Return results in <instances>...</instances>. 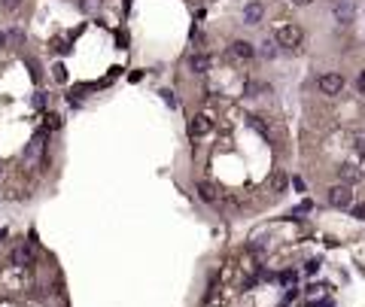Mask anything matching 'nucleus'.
<instances>
[{"mask_svg": "<svg viewBox=\"0 0 365 307\" xmlns=\"http://www.w3.org/2000/svg\"><path fill=\"white\" fill-rule=\"evenodd\" d=\"M301 40H304V31L299 25H283V28H277V37H274V43L283 49H299Z\"/></svg>", "mask_w": 365, "mask_h": 307, "instance_id": "nucleus-1", "label": "nucleus"}, {"mask_svg": "<svg viewBox=\"0 0 365 307\" xmlns=\"http://www.w3.org/2000/svg\"><path fill=\"white\" fill-rule=\"evenodd\" d=\"M329 204L338 207V210H344V207H350L353 204V192H350V186H332L329 189Z\"/></svg>", "mask_w": 365, "mask_h": 307, "instance_id": "nucleus-2", "label": "nucleus"}, {"mask_svg": "<svg viewBox=\"0 0 365 307\" xmlns=\"http://www.w3.org/2000/svg\"><path fill=\"white\" fill-rule=\"evenodd\" d=\"M317 85H320V92H323V95H341L344 79H341L338 73H323V76L317 79Z\"/></svg>", "mask_w": 365, "mask_h": 307, "instance_id": "nucleus-3", "label": "nucleus"}, {"mask_svg": "<svg viewBox=\"0 0 365 307\" xmlns=\"http://www.w3.org/2000/svg\"><path fill=\"white\" fill-rule=\"evenodd\" d=\"M332 12H335V19H338L341 25H350V22H353V3H347V0L332 3Z\"/></svg>", "mask_w": 365, "mask_h": 307, "instance_id": "nucleus-4", "label": "nucleus"}, {"mask_svg": "<svg viewBox=\"0 0 365 307\" xmlns=\"http://www.w3.org/2000/svg\"><path fill=\"white\" fill-rule=\"evenodd\" d=\"M229 52H232L234 58H240V61H250V58L256 55L253 43H247V40H234V43H232V49H229Z\"/></svg>", "mask_w": 365, "mask_h": 307, "instance_id": "nucleus-5", "label": "nucleus"}, {"mask_svg": "<svg viewBox=\"0 0 365 307\" xmlns=\"http://www.w3.org/2000/svg\"><path fill=\"white\" fill-rule=\"evenodd\" d=\"M210 125H213V122H210L204 113H198V116L189 122V134H192V137H204L207 131H210Z\"/></svg>", "mask_w": 365, "mask_h": 307, "instance_id": "nucleus-6", "label": "nucleus"}, {"mask_svg": "<svg viewBox=\"0 0 365 307\" xmlns=\"http://www.w3.org/2000/svg\"><path fill=\"white\" fill-rule=\"evenodd\" d=\"M262 12H265V6H262L259 0H253V3H247V9H244V22H247V25H256V22L262 19Z\"/></svg>", "mask_w": 365, "mask_h": 307, "instance_id": "nucleus-7", "label": "nucleus"}, {"mask_svg": "<svg viewBox=\"0 0 365 307\" xmlns=\"http://www.w3.org/2000/svg\"><path fill=\"white\" fill-rule=\"evenodd\" d=\"M189 67H192V73H207L210 70V55L207 52H195L189 58Z\"/></svg>", "mask_w": 365, "mask_h": 307, "instance_id": "nucleus-8", "label": "nucleus"}, {"mask_svg": "<svg viewBox=\"0 0 365 307\" xmlns=\"http://www.w3.org/2000/svg\"><path fill=\"white\" fill-rule=\"evenodd\" d=\"M9 262H12V265H22V268H28V265H33V256H31V249L19 246V249H12V252H9Z\"/></svg>", "mask_w": 365, "mask_h": 307, "instance_id": "nucleus-9", "label": "nucleus"}, {"mask_svg": "<svg viewBox=\"0 0 365 307\" xmlns=\"http://www.w3.org/2000/svg\"><path fill=\"white\" fill-rule=\"evenodd\" d=\"M338 176L344 179V186H350V183H356V179H359V171H356L353 165H341V168H338Z\"/></svg>", "mask_w": 365, "mask_h": 307, "instance_id": "nucleus-10", "label": "nucleus"}, {"mask_svg": "<svg viewBox=\"0 0 365 307\" xmlns=\"http://www.w3.org/2000/svg\"><path fill=\"white\" fill-rule=\"evenodd\" d=\"M198 192H201V198H204V201H210V204L216 201V192H213V186H207V183H201V186H198Z\"/></svg>", "mask_w": 365, "mask_h": 307, "instance_id": "nucleus-11", "label": "nucleus"}, {"mask_svg": "<svg viewBox=\"0 0 365 307\" xmlns=\"http://www.w3.org/2000/svg\"><path fill=\"white\" fill-rule=\"evenodd\" d=\"M79 6H82V12H98L100 0H79Z\"/></svg>", "mask_w": 365, "mask_h": 307, "instance_id": "nucleus-12", "label": "nucleus"}, {"mask_svg": "<svg viewBox=\"0 0 365 307\" xmlns=\"http://www.w3.org/2000/svg\"><path fill=\"white\" fill-rule=\"evenodd\" d=\"M52 76H55L58 82H67V67H64V64H61V61H58V64L52 67Z\"/></svg>", "mask_w": 365, "mask_h": 307, "instance_id": "nucleus-13", "label": "nucleus"}, {"mask_svg": "<svg viewBox=\"0 0 365 307\" xmlns=\"http://www.w3.org/2000/svg\"><path fill=\"white\" fill-rule=\"evenodd\" d=\"M271 186H274L277 192H283V189H286V173H274V179H271Z\"/></svg>", "mask_w": 365, "mask_h": 307, "instance_id": "nucleus-14", "label": "nucleus"}, {"mask_svg": "<svg viewBox=\"0 0 365 307\" xmlns=\"http://www.w3.org/2000/svg\"><path fill=\"white\" fill-rule=\"evenodd\" d=\"M350 213H353L356 219H365V204H353L350 207Z\"/></svg>", "mask_w": 365, "mask_h": 307, "instance_id": "nucleus-15", "label": "nucleus"}, {"mask_svg": "<svg viewBox=\"0 0 365 307\" xmlns=\"http://www.w3.org/2000/svg\"><path fill=\"white\" fill-rule=\"evenodd\" d=\"M274 46H277V43H262V55H265V58H274Z\"/></svg>", "mask_w": 365, "mask_h": 307, "instance_id": "nucleus-16", "label": "nucleus"}, {"mask_svg": "<svg viewBox=\"0 0 365 307\" xmlns=\"http://www.w3.org/2000/svg\"><path fill=\"white\" fill-rule=\"evenodd\" d=\"M0 6H6V9H19L22 0H0Z\"/></svg>", "mask_w": 365, "mask_h": 307, "instance_id": "nucleus-17", "label": "nucleus"}, {"mask_svg": "<svg viewBox=\"0 0 365 307\" xmlns=\"http://www.w3.org/2000/svg\"><path fill=\"white\" fill-rule=\"evenodd\" d=\"M292 186H296V192H307V186H304V179H301V176H296V179H292Z\"/></svg>", "mask_w": 365, "mask_h": 307, "instance_id": "nucleus-18", "label": "nucleus"}, {"mask_svg": "<svg viewBox=\"0 0 365 307\" xmlns=\"http://www.w3.org/2000/svg\"><path fill=\"white\" fill-rule=\"evenodd\" d=\"M356 149L365 155V134H356Z\"/></svg>", "mask_w": 365, "mask_h": 307, "instance_id": "nucleus-19", "label": "nucleus"}, {"mask_svg": "<svg viewBox=\"0 0 365 307\" xmlns=\"http://www.w3.org/2000/svg\"><path fill=\"white\" fill-rule=\"evenodd\" d=\"M320 271V262H307V268H304V274H317Z\"/></svg>", "mask_w": 365, "mask_h": 307, "instance_id": "nucleus-20", "label": "nucleus"}, {"mask_svg": "<svg viewBox=\"0 0 365 307\" xmlns=\"http://www.w3.org/2000/svg\"><path fill=\"white\" fill-rule=\"evenodd\" d=\"M296 6H307V3H314V0H292Z\"/></svg>", "mask_w": 365, "mask_h": 307, "instance_id": "nucleus-21", "label": "nucleus"}, {"mask_svg": "<svg viewBox=\"0 0 365 307\" xmlns=\"http://www.w3.org/2000/svg\"><path fill=\"white\" fill-rule=\"evenodd\" d=\"M359 88H362V92H365V73H362V76H359Z\"/></svg>", "mask_w": 365, "mask_h": 307, "instance_id": "nucleus-22", "label": "nucleus"}, {"mask_svg": "<svg viewBox=\"0 0 365 307\" xmlns=\"http://www.w3.org/2000/svg\"><path fill=\"white\" fill-rule=\"evenodd\" d=\"M3 238H6V228H0V240H3Z\"/></svg>", "mask_w": 365, "mask_h": 307, "instance_id": "nucleus-23", "label": "nucleus"}, {"mask_svg": "<svg viewBox=\"0 0 365 307\" xmlns=\"http://www.w3.org/2000/svg\"><path fill=\"white\" fill-rule=\"evenodd\" d=\"M3 43H6V37H3V34H0V46H3Z\"/></svg>", "mask_w": 365, "mask_h": 307, "instance_id": "nucleus-24", "label": "nucleus"}]
</instances>
